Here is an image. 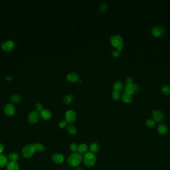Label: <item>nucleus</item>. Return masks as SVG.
<instances>
[{
    "label": "nucleus",
    "instance_id": "obj_11",
    "mask_svg": "<svg viewBox=\"0 0 170 170\" xmlns=\"http://www.w3.org/2000/svg\"><path fill=\"white\" fill-rule=\"evenodd\" d=\"M15 43L11 40H7L2 43V49L6 52H10L14 49Z\"/></svg>",
    "mask_w": 170,
    "mask_h": 170
},
{
    "label": "nucleus",
    "instance_id": "obj_12",
    "mask_svg": "<svg viewBox=\"0 0 170 170\" xmlns=\"http://www.w3.org/2000/svg\"><path fill=\"white\" fill-rule=\"evenodd\" d=\"M39 115H40V118L44 121H48L50 120L52 117L51 112L49 110L47 109H44L40 111Z\"/></svg>",
    "mask_w": 170,
    "mask_h": 170
},
{
    "label": "nucleus",
    "instance_id": "obj_2",
    "mask_svg": "<svg viewBox=\"0 0 170 170\" xmlns=\"http://www.w3.org/2000/svg\"><path fill=\"white\" fill-rule=\"evenodd\" d=\"M83 162L84 164L88 167L94 166L96 161V157L93 153L88 152L83 156Z\"/></svg>",
    "mask_w": 170,
    "mask_h": 170
},
{
    "label": "nucleus",
    "instance_id": "obj_8",
    "mask_svg": "<svg viewBox=\"0 0 170 170\" xmlns=\"http://www.w3.org/2000/svg\"><path fill=\"white\" fill-rule=\"evenodd\" d=\"M165 29L161 26H156L153 27L151 30V33L155 38L161 37L165 33Z\"/></svg>",
    "mask_w": 170,
    "mask_h": 170
},
{
    "label": "nucleus",
    "instance_id": "obj_4",
    "mask_svg": "<svg viewBox=\"0 0 170 170\" xmlns=\"http://www.w3.org/2000/svg\"><path fill=\"white\" fill-rule=\"evenodd\" d=\"M36 149L33 144H28L24 146L22 150V154L24 158H30L33 156Z\"/></svg>",
    "mask_w": 170,
    "mask_h": 170
},
{
    "label": "nucleus",
    "instance_id": "obj_36",
    "mask_svg": "<svg viewBox=\"0 0 170 170\" xmlns=\"http://www.w3.org/2000/svg\"><path fill=\"white\" fill-rule=\"evenodd\" d=\"M4 150V147L3 144L0 143V154H1Z\"/></svg>",
    "mask_w": 170,
    "mask_h": 170
},
{
    "label": "nucleus",
    "instance_id": "obj_25",
    "mask_svg": "<svg viewBox=\"0 0 170 170\" xmlns=\"http://www.w3.org/2000/svg\"><path fill=\"white\" fill-rule=\"evenodd\" d=\"M161 92L164 95H168L170 94V85H164L161 87Z\"/></svg>",
    "mask_w": 170,
    "mask_h": 170
},
{
    "label": "nucleus",
    "instance_id": "obj_19",
    "mask_svg": "<svg viewBox=\"0 0 170 170\" xmlns=\"http://www.w3.org/2000/svg\"><path fill=\"white\" fill-rule=\"evenodd\" d=\"M122 101L126 103H130L133 101V96L131 94L124 92L122 96Z\"/></svg>",
    "mask_w": 170,
    "mask_h": 170
},
{
    "label": "nucleus",
    "instance_id": "obj_5",
    "mask_svg": "<svg viewBox=\"0 0 170 170\" xmlns=\"http://www.w3.org/2000/svg\"><path fill=\"white\" fill-rule=\"evenodd\" d=\"M152 119L156 123H160L163 122L165 118V115L163 112L159 109H155L152 112Z\"/></svg>",
    "mask_w": 170,
    "mask_h": 170
},
{
    "label": "nucleus",
    "instance_id": "obj_35",
    "mask_svg": "<svg viewBox=\"0 0 170 170\" xmlns=\"http://www.w3.org/2000/svg\"><path fill=\"white\" fill-rule=\"evenodd\" d=\"M125 84L126 85H129V84H133V79L131 77H127L125 79Z\"/></svg>",
    "mask_w": 170,
    "mask_h": 170
},
{
    "label": "nucleus",
    "instance_id": "obj_20",
    "mask_svg": "<svg viewBox=\"0 0 170 170\" xmlns=\"http://www.w3.org/2000/svg\"><path fill=\"white\" fill-rule=\"evenodd\" d=\"M8 170H19V164L17 162L10 161L7 166Z\"/></svg>",
    "mask_w": 170,
    "mask_h": 170
},
{
    "label": "nucleus",
    "instance_id": "obj_31",
    "mask_svg": "<svg viewBox=\"0 0 170 170\" xmlns=\"http://www.w3.org/2000/svg\"><path fill=\"white\" fill-rule=\"evenodd\" d=\"M35 108L37 110V111L40 112L43 110V106L40 103H37L35 105Z\"/></svg>",
    "mask_w": 170,
    "mask_h": 170
},
{
    "label": "nucleus",
    "instance_id": "obj_1",
    "mask_svg": "<svg viewBox=\"0 0 170 170\" xmlns=\"http://www.w3.org/2000/svg\"><path fill=\"white\" fill-rule=\"evenodd\" d=\"M83 156L78 152H75L70 155L68 157V163L72 167H77L81 163Z\"/></svg>",
    "mask_w": 170,
    "mask_h": 170
},
{
    "label": "nucleus",
    "instance_id": "obj_6",
    "mask_svg": "<svg viewBox=\"0 0 170 170\" xmlns=\"http://www.w3.org/2000/svg\"><path fill=\"white\" fill-rule=\"evenodd\" d=\"M77 114L73 110H70L66 112L65 114V121L68 124H72L74 123L76 120Z\"/></svg>",
    "mask_w": 170,
    "mask_h": 170
},
{
    "label": "nucleus",
    "instance_id": "obj_24",
    "mask_svg": "<svg viewBox=\"0 0 170 170\" xmlns=\"http://www.w3.org/2000/svg\"><path fill=\"white\" fill-rule=\"evenodd\" d=\"M33 145L35 148L36 151H38L40 153H43L45 151L46 148L43 144H40L38 143H35Z\"/></svg>",
    "mask_w": 170,
    "mask_h": 170
},
{
    "label": "nucleus",
    "instance_id": "obj_18",
    "mask_svg": "<svg viewBox=\"0 0 170 170\" xmlns=\"http://www.w3.org/2000/svg\"><path fill=\"white\" fill-rule=\"evenodd\" d=\"M89 148L87 144H80L78 148V152L79 153L82 155H84L86 153H88Z\"/></svg>",
    "mask_w": 170,
    "mask_h": 170
},
{
    "label": "nucleus",
    "instance_id": "obj_29",
    "mask_svg": "<svg viewBox=\"0 0 170 170\" xmlns=\"http://www.w3.org/2000/svg\"><path fill=\"white\" fill-rule=\"evenodd\" d=\"M112 98L115 101H118L120 98V92L114 90L112 93Z\"/></svg>",
    "mask_w": 170,
    "mask_h": 170
},
{
    "label": "nucleus",
    "instance_id": "obj_17",
    "mask_svg": "<svg viewBox=\"0 0 170 170\" xmlns=\"http://www.w3.org/2000/svg\"><path fill=\"white\" fill-rule=\"evenodd\" d=\"M9 157L3 154H0V168H3L9 163Z\"/></svg>",
    "mask_w": 170,
    "mask_h": 170
},
{
    "label": "nucleus",
    "instance_id": "obj_23",
    "mask_svg": "<svg viewBox=\"0 0 170 170\" xmlns=\"http://www.w3.org/2000/svg\"><path fill=\"white\" fill-rule=\"evenodd\" d=\"M10 101L15 104H17L21 101V96L18 94H14L10 97Z\"/></svg>",
    "mask_w": 170,
    "mask_h": 170
},
{
    "label": "nucleus",
    "instance_id": "obj_37",
    "mask_svg": "<svg viewBox=\"0 0 170 170\" xmlns=\"http://www.w3.org/2000/svg\"><path fill=\"white\" fill-rule=\"evenodd\" d=\"M75 170H82V169L80 167H77L75 169Z\"/></svg>",
    "mask_w": 170,
    "mask_h": 170
},
{
    "label": "nucleus",
    "instance_id": "obj_21",
    "mask_svg": "<svg viewBox=\"0 0 170 170\" xmlns=\"http://www.w3.org/2000/svg\"><path fill=\"white\" fill-rule=\"evenodd\" d=\"M67 130L68 133L72 135H75L77 133L76 127L74 125H70L67 127Z\"/></svg>",
    "mask_w": 170,
    "mask_h": 170
},
{
    "label": "nucleus",
    "instance_id": "obj_33",
    "mask_svg": "<svg viewBox=\"0 0 170 170\" xmlns=\"http://www.w3.org/2000/svg\"><path fill=\"white\" fill-rule=\"evenodd\" d=\"M120 55V51L118 49L113 50L111 53V56L113 57H117Z\"/></svg>",
    "mask_w": 170,
    "mask_h": 170
},
{
    "label": "nucleus",
    "instance_id": "obj_9",
    "mask_svg": "<svg viewBox=\"0 0 170 170\" xmlns=\"http://www.w3.org/2000/svg\"><path fill=\"white\" fill-rule=\"evenodd\" d=\"M125 92L127 93L133 95L139 91V88L138 85L135 84H131L129 85H126L125 87Z\"/></svg>",
    "mask_w": 170,
    "mask_h": 170
},
{
    "label": "nucleus",
    "instance_id": "obj_14",
    "mask_svg": "<svg viewBox=\"0 0 170 170\" xmlns=\"http://www.w3.org/2000/svg\"><path fill=\"white\" fill-rule=\"evenodd\" d=\"M157 130L158 133L162 136L166 135L168 132V128L167 125L164 123H161L158 125Z\"/></svg>",
    "mask_w": 170,
    "mask_h": 170
},
{
    "label": "nucleus",
    "instance_id": "obj_10",
    "mask_svg": "<svg viewBox=\"0 0 170 170\" xmlns=\"http://www.w3.org/2000/svg\"><path fill=\"white\" fill-rule=\"evenodd\" d=\"M3 110L6 115L9 116L14 115L16 111V107L14 105L10 103H7L6 104L5 106H4L3 108Z\"/></svg>",
    "mask_w": 170,
    "mask_h": 170
},
{
    "label": "nucleus",
    "instance_id": "obj_7",
    "mask_svg": "<svg viewBox=\"0 0 170 170\" xmlns=\"http://www.w3.org/2000/svg\"><path fill=\"white\" fill-rule=\"evenodd\" d=\"M39 118V113H38L37 111H31L28 116V121L30 124H33L38 121Z\"/></svg>",
    "mask_w": 170,
    "mask_h": 170
},
{
    "label": "nucleus",
    "instance_id": "obj_28",
    "mask_svg": "<svg viewBox=\"0 0 170 170\" xmlns=\"http://www.w3.org/2000/svg\"><path fill=\"white\" fill-rule=\"evenodd\" d=\"M145 125L148 128H153L156 125V122L151 119H148L145 122Z\"/></svg>",
    "mask_w": 170,
    "mask_h": 170
},
{
    "label": "nucleus",
    "instance_id": "obj_30",
    "mask_svg": "<svg viewBox=\"0 0 170 170\" xmlns=\"http://www.w3.org/2000/svg\"><path fill=\"white\" fill-rule=\"evenodd\" d=\"M78 145L75 143H72L70 146V150L74 153L78 151Z\"/></svg>",
    "mask_w": 170,
    "mask_h": 170
},
{
    "label": "nucleus",
    "instance_id": "obj_34",
    "mask_svg": "<svg viewBox=\"0 0 170 170\" xmlns=\"http://www.w3.org/2000/svg\"><path fill=\"white\" fill-rule=\"evenodd\" d=\"M67 123L65 120H63V121H61L59 123V127L61 129H64L66 128L67 126Z\"/></svg>",
    "mask_w": 170,
    "mask_h": 170
},
{
    "label": "nucleus",
    "instance_id": "obj_15",
    "mask_svg": "<svg viewBox=\"0 0 170 170\" xmlns=\"http://www.w3.org/2000/svg\"><path fill=\"white\" fill-rule=\"evenodd\" d=\"M89 150L91 153L95 154L99 152L100 150V145L97 142H93L91 143L89 146Z\"/></svg>",
    "mask_w": 170,
    "mask_h": 170
},
{
    "label": "nucleus",
    "instance_id": "obj_22",
    "mask_svg": "<svg viewBox=\"0 0 170 170\" xmlns=\"http://www.w3.org/2000/svg\"><path fill=\"white\" fill-rule=\"evenodd\" d=\"M74 99V96L72 94H69L65 96L63 99V102L65 104H71Z\"/></svg>",
    "mask_w": 170,
    "mask_h": 170
},
{
    "label": "nucleus",
    "instance_id": "obj_3",
    "mask_svg": "<svg viewBox=\"0 0 170 170\" xmlns=\"http://www.w3.org/2000/svg\"><path fill=\"white\" fill-rule=\"evenodd\" d=\"M111 42L112 45L116 47L118 50H122L124 41L123 38L120 36L117 35L113 36L111 38Z\"/></svg>",
    "mask_w": 170,
    "mask_h": 170
},
{
    "label": "nucleus",
    "instance_id": "obj_26",
    "mask_svg": "<svg viewBox=\"0 0 170 170\" xmlns=\"http://www.w3.org/2000/svg\"><path fill=\"white\" fill-rule=\"evenodd\" d=\"M123 87V84L120 82H117L114 84L113 85V89L114 90L120 92L122 89Z\"/></svg>",
    "mask_w": 170,
    "mask_h": 170
},
{
    "label": "nucleus",
    "instance_id": "obj_32",
    "mask_svg": "<svg viewBox=\"0 0 170 170\" xmlns=\"http://www.w3.org/2000/svg\"><path fill=\"white\" fill-rule=\"evenodd\" d=\"M108 8V5L106 3H102L101 6H100V10L101 12H104L107 10Z\"/></svg>",
    "mask_w": 170,
    "mask_h": 170
},
{
    "label": "nucleus",
    "instance_id": "obj_13",
    "mask_svg": "<svg viewBox=\"0 0 170 170\" xmlns=\"http://www.w3.org/2000/svg\"><path fill=\"white\" fill-rule=\"evenodd\" d=\"M52 161L56 164H61L64 161V157L60 153H55L52 156Z\"/></svg>",
    "mask_w": 170,
    "mask_h": 170
},
{
    "label": "nucleus",
    "instance_id": "obj_16",
    "mask_svg": "<svg viewBox=\"0 0 170 170\" xmlns=\"http://www.w3.org/2000/svg\"><path fill=\"white\" fill-rule=\"evenodd\" d=\"M66 78L68 82H78L79 79V77L77 73L72 72V73H69L67 75Z\"/></svg>",
    "mask_w": 170,
    "mask_h": 170
},
{
    "label": "nucleus",
    "instance_id": "obj_27",
    "mask_svg": "<svg viewBox=\"0 0 170 170\" xmlns=\"http://www.w3.org/2000/svg\"><path fill=\"white\" fill-rule=\"evenodd\" d=\"M9 158L10 161L17 162L19 158V156L17 153L13 152L9 154Z\"/></svg>",
    "mask_w": 170,
    "mask_h": 170
}]
</instances>
